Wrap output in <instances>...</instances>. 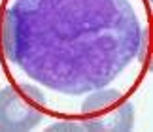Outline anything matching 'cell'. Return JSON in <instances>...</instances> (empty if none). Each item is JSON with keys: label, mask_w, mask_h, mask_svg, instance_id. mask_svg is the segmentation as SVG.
Here are the masks:
<instances>
[{"label": "cell", "mask_w": 153, "mask_h": 132, "mask_svg": "<svg viewBox=\"0 0 153 132\" xmlns=\"http://www.w3.org/2000/svg\"><path fill=\"white\" fill-rule=\"evenodd\" d=\"M45 117V96L38 87L19 83L0 91V130L25 132L36 128Z\"/></svg>", "instance_id": "obj_1"}, {"label": "cell", "mask_w": 153, "mask_h": 132, "mask_svg": "<svg viewBox=\"0 0 153 132\" xmlns=\"http://www.w3.org/2000/svg\"><path fill=\"white\" fill-rule=\"evenodd\" d=\"M81 115V130H131L134 106L115 89H102L83 100Z\"/></svg>", "instance_id": "obj_2"}]
</instances>
